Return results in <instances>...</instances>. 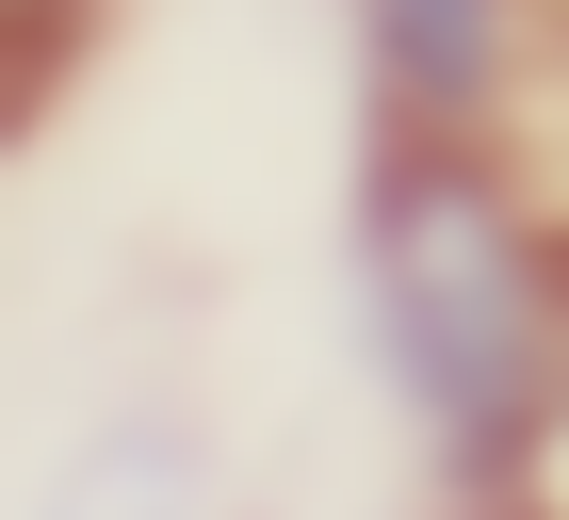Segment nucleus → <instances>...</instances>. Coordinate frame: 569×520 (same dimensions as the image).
I'll return each mask as SVG.
<instances>
[{
    "label": "nucleus",
    "instance_id": "nucleus-1",
    "mask_svg": "<svg viewBox=\"0 0 569 520\" xmlns=\"http://www.w3.org/2000/svg\"><path fill=\"white\" fill-rule=\"evenodd\" d=\"M358 277H375V342H391V390L423 407L456 456H505L537 423V260L521 212L488 196L472 163H391L375 212H358Z\"/></svg>",
    "mask_w": 569,
    "mask_h": 520
},
{
    "label": "nucleus",
    "instance_id": "nucleus-2",
    "mask_svg": "<svg viewBox=\"0 0 569 520\" xmlns=\"http://www.w3.org/2000/svg\"><path fill=\"white\" fill-rule=\"evenodd\" d=\"M375 17V66H391V98L423 130H456L488 98V66H505V0H358Z\"/></svg>",
    "mask_w": 569,
    "mask_h": 520
}]
</instances>
